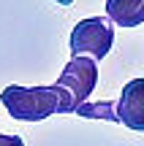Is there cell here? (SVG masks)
<instances>
[{"label": "cell", "instance_id": "obj_1", "mask_svg": "<svg viewBox=\"0 0 144 146\" xmlns=\"http://www.w3.org/2000/svg\"><path fill=\"white\" fill-rule=\"evenodd\" d=\"M11 119L19 122H41L52 114H60V95L52 87H19L11 84L0 95Z\"/></svg>", "mask_w": 144, "mask_h": 146}, {"label": "cell", "instance_id": "obj_2", "mask_svg": "<svg viewBox=\"0 0 144 146\" xmlns=\"http://www.w3.org/2000/svg\"><path fill=\"white\" fill-rule=\"evenodd\" d=\"M98 84V65L92 57L76 54L71 57V62L63 68V73L54 81V89L60 95V114H76L82 103H87V98L92 95Z\"/></svg>", "mask_w": 144, "mask_h": 146}, {"label": "cell", "instance_id": "obj_3", "mask_svg": "<svg viewBox=\"0 0 144 146\" xmlns=\"http://www.w3.org/2000/svg\"><path fill=\"white\" fill-rule=\"evenodd\" d=\"M114 43V27L112 19L106 16H90V19H82L79 25L71 30V52L76 54H90L92 60H103L112 52Z\"/></svg>", "mask_w": 144, "mask_h": 146}, {"label": "cell", "instance_id": "obj_4", "mask_svg": "<svg viewBox=\"0 0 144 146\" xmlns=\"http://www.w3.org/2000/svg\"><path fill=\"white\" fill-rule=\"evenodd\" d=\"M117 119L128 130L144 133V78H131L117 100Z\"/></svg>", "mask_w": 144, "mask_h": 146}, {"label": "cell", "instance_id": "obj_5", "mask_svg": "<svg viewBox=\"0 0 144 146\" xmlns=\"http://www.w3.org/2000/svg\"><path fill=\"white\" fill-rule=\"evenodd\" d=\"M106 16L117 27H139L144 22V0H106Z\"/></svg>", "mask_w": 144, "mask_h": 146}, {"label": "cell", "instance_id": "obj_6", "mask_svg": "<svg viewBox=\"0 0 144 146\" xmlns=\"http://www.w3.org/2000/svg\"><path fill=\"white\" fill-rule=\"evenodd\" d=\"M79 116L87 119H109V122H120L117 119V103H109V100H98V103H82L76 108Z\"/></svg>", "mask_w": 144, "mask_h": 146}, {"label": "cell", "instance_id": "obj_7", "mask_svg": "<svg viewBox=\"0 0 144 146\" xmlns=\"http://www.w3.org/2000/svg\"><path fill=\"white\" fill-rule=\"evenodd\" d=\"M0 146H25V141L19 135H3L0 133Z\"/></svg>", "mask_w": 144, "mask_h": 146}, {"label": "cell", "instance_id": "obj_8", "mask_svg": "<svg viewBox=\"0 0 144 146\" xmlns=\"http://www.w3.org/2000/svg\"><path fill=\"white\" fill-rule=\"evenodd\" d=\"M57 3H60V5H71L74 0H57Z\"/></svg>", "mask_w": 144, "mask_h": 146}]
</instances>
